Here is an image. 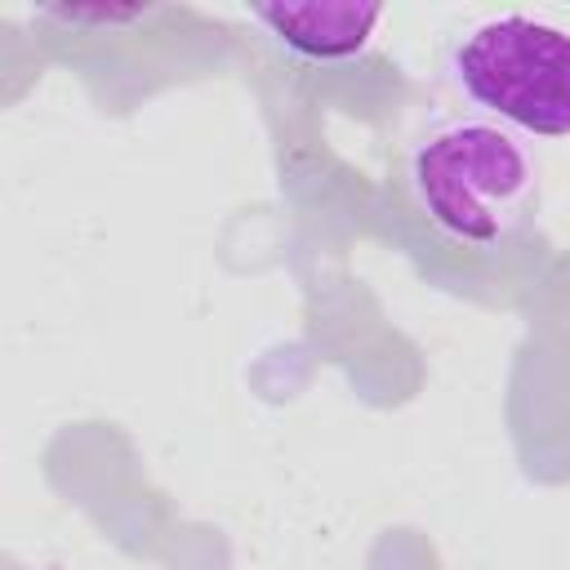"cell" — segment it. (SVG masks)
Here are the masks:
<instances>
[{
  "instance_id": "6da1fadb",
  "label": "cell",
  "mask_w": 570,
  "mask_h": 570,
  "mask_svg": "<svg viewBox=\"0 0 570 570\" xmlns=\"http://www.w3.org/2000/svg\"><path fill=\"white\" fill-rule=\"evenodd\" d=\"M405 178L423 218L454 245L499 249L539 214V165L490 116H450L410 142Z\"/></svg>"
},
{
  "instance_id": "7a4b0ae2",
  "label": "cell",
  "mask_w": 570,
  "mask_h": 570,
  "mask_svg": "<svg viewBox=\"0 0 570 570\" xmlns=\"http://www.w3.org/2000/svg\"><path fill=\"white\" fill-rule=\"evenodd\" d=\"M450 80L512 134H570V31L530 13L468 27L450 49Z\"/></svg>"
},
{
  "instance_id": "3957f363",
  "label": "cell",
  "mask_w": 570,
  "mask_h": 570,
  "mask_svg": "<svg viewBox=\"0 0 570 570\" xmlns=\"http://www.w3.org/2000/svg\"><path fill=\"white\" fill-rule=\"evenodd\" d=\"M254 22L267 27V36L307 58V62H347L370 49L374 27L383 22V4H356V0H307V4H254Z\"/></svg>"
},
{
  "instance_id": "277c9868",
  "label": "cell",
  "mask_w": 570,
  "mask_h": 570,
  "mask_svg": "<svg viewBox=\"0 0 570 570\" xmlns=\"http://www.w3.org/2000/svg\"><path fill=\"white\" fill-rule=\"evenodd\" d=\"M40 13H45V18H58V22H71V27H89V22L120 27V22L147 18L151 9H147V4H45Z\"/></svg>"
}]
</instances>
